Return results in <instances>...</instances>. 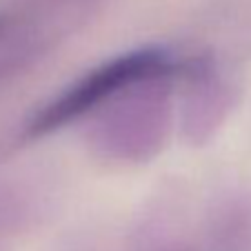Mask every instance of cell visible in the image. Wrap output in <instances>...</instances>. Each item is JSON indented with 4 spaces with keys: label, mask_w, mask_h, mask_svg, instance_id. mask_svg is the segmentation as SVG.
I'll return each mask as SVG.
<instances>
[{
    "label": "cell",
    "mask_w": 251,
    "mask_h": 251,
    "mask_svg": "<svg viewBox=\"0 0 251 251\" xmlns=\"http://www.w3.org/2000/svg\"><path fill=\"white\" fill-rule=\"evenodd\" d=\"M167 69V60L160 51H136L129 56L116 58L109 65L96 69L78 85H74L67 94H62L56 102L45 107L31 123L33 133H43L60 127L69 118H76L82 111L91 109L102 98L111 96L120 87L131 85L136 80L158 76Z\"/></svg>",
    "instance_id": "cell-1"
}]
</instances>
